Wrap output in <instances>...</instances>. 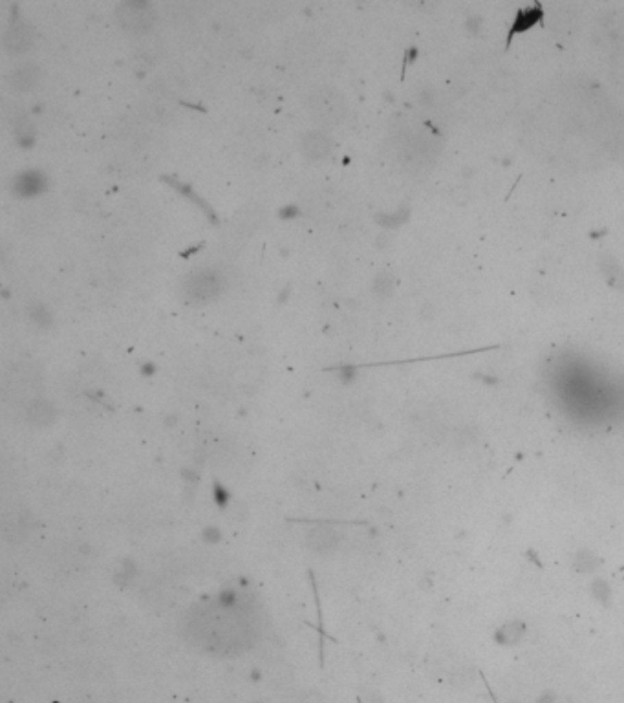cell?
<instances>
[{
    "instance_id": "6da1fadb",
    "label": "cell",
    "mask_w": 624,
    "mask_h": 703,
    "mask_svg": "<svg viewBox=\"0 0 624 703\" xmlns=\"http://www.w3.org/2000/svg\"><path fill=\"white\" fill-rule=\"evenodd\" d=\"M306 106L311 119L322 127H335L346 116V101L333 86H322L311 92Z\"/></svg>"
},
{
    "instance_id": "7a4b0ae2",
    "label": "cell",
    "mask_w": 624,
    "mask_h": 703,
    "mask_svg": "<svg viewBox=\"0 0 624 703\" xmlns=\"http://www.w3.org/2000/svg\"><path fill=\"white\" fill-rule=\"evenodd\" d=\"M226 286V275L220 270L211 267V270H200V272L193 273L185 281L183 291H185L187 300H191L194 305H204V302H211L216 297H220Z\"/></svg>"
},
{
    "instance_id": "3957f363",
    "label": "cell",
    "mask_w": 624,
    "mask_h": 703,
    "mask_svg": "<svg viewBox=\"0 0 624 703\" xmlns=\"http://www.w3.org/2000/svg\"><path fill=\"white\" fill-rule=\"evenodd\" d=\"M119 26L128 34H145L154 24V10L145 2H123L116 10Z\"/></svg>"
},
{
    "instance_id": "277c9868",
    "label": "cell",
    "mask_w": 624,
    "mask_h": 703,
    "mask_svg": "<svg viewBox=\"0 0 624 703\" xmlns=\"http://www.w3.org/2000/svg\"><path fill=\"white\" fill-rule=\"evenodd\" d=\"M32 45H34V29L28 24H13L12 28L6 32V35H4V48L10 53H13V56L28 51Z\"/></svg>"
},
{
    "instance_id": "5b68a950",
    "label": "cell",
    "mask_w": 624,
    "mask_h": 703,
    "mask_svg": "<svg viewBox=\"0 0 624 703\" xmlns=\"http://www.w3.org/2000/svg\"><path fill=\"white\" fill-rule=\"evenodd\" d=\"M332 139L328 138L324 132H321V130L308 132L302 138V143H300L302 154L311 161L324 160L332 152Z\"/></svg>"
},
{
    "instance_id": "8992f818",
    "label": "cell",
    "mask_w": 624,
    "mask_h": 703,
    "mask_svg": "<svg viewBox=\"0 0 624 703\" xmlns=\"http://www.w3.org/2000/svg\"><path fill=\"white\" fill-rule=\"evenodd\" d=\"M40 81V70L35 64H23L10 73V86L15 92H29Z\"/></svg>"
}]
</instances>
